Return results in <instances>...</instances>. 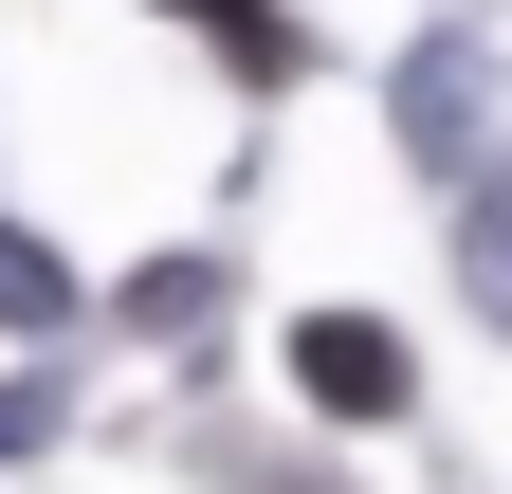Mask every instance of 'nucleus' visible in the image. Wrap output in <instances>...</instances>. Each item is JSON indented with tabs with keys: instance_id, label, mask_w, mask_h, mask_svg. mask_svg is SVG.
<instances>
[{
	"instance_id": "obj_1",
	"label": "nucleus",
	"mask_w": 512,
	"mask_h": 494,
	"mask_svg": "<svg viewBox=\"0 0 512 494\" xmlns=\"http://www.w3.org/2000/svg\"><path fill=\"white\" fill-rule=\"evenodd\" d=\"M293 385L330 403V421H403L421 403V348L384 330V312H293Z\"/></svg>"
},
{
	"instance_id": "obj_2",
	"label": "nucleus",
	"mask_w": 512,
	"mask_h": 494,
	"mask_svg": "<svg viewBox=\"0 0 512 494\" xmlns=\"http://www.w3.org/2000/svg\"><path fill=\"white\" fill-rule=\"evenodd\" d=\"M476 92H494V55H476V37H421L403 74H384V110H403V147H421V165H476Z\"/></svg>"
},
{
	"instance_id": "obj_3",
	"label": "nucleus",
	"mask_w": 512,
	"mask_h": 494,
	"mask_svg": "<svg viewBox=\"0 0 512 494\" xmlns=\"http://www.w3.org/2000/svg\"><path fill=\"white\" fill-rule=\"evenodd\" d=\"M55 330H74V257L37 220H0V348H55Z\"/></svg>"
},
{
	"instance_id": "obj_4",
	"label": "nucleus",
	"mask_w": 512,
	"mask_h": 494,
	"mask_svg": "<svg viewBox=\"0 0 512 494\" xmlns=\"http://www.w3.org/2000/svg\"><path fill=\"white\" fill-rule=\"evenodd\" d=\"M458 293H476V330H512V165H476V202H458Z\"/></svg>"
},
{
	"instance_id": "obj_5",
	"label": "nucleus",
	"mask_w": 512,
	"mask_h": 494,
	"mask_svg": "<svg viewBox=\"0 0 512 494\" xmlns=\"http://www.w3.org/2000/svg\"><path fill=\"white\" fill-rule=\"evenodd\" d=\"M165 19H202V37L238 55V74H256V92H275V74H293V55H311V37L275 19V0H165Z\"/></svg>"
},
{
	"instance_id": "obj_6",
	"label": "nucleus",
	"mask_w": 512,
	"mask_h": 494,
	"mask_svg": "<svg viewBox=\"0 0 512 494\" xmlns=\"http://www.w3.org/2000/svg\"><path fill=\"white\" fill-rule=\"evenodd\" d=\"M202 312H220V257H147V275H128V330H165V348H183Z\"/></svg>"
},
{
	"instance_id": "obj_7",
	"label": "nucleus",
	"mask_w": 512,
	"mask_h": 494,
	"mask_svg": "<svg viewBox=\"0 0 512 494\" xmlns=\"http://www.w3.org/2000/svg\"><path fill=\"white\" fill-rule=\"evenodd\" d=\"M55 440V366H19V385H0V458H37Z\"/></svg>"
}]
</instances>
